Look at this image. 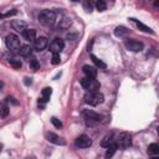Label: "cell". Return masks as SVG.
Segmentation results:
<instances>
[{"label": "cell", "mask_w": 159, "mask_h": 159, "mask_svg": "<svg viewBox=\"0 0 159 159\" xmlns=\"http://www.w3.org/2000/svg\"><path fill=\"white\" fill-rule=\"evenodd\" d=\"M82 71L86 75V77H88V78H96V76H97V68L93 66L84 65V66H82Z\"/></svg>", "instance_id": "cell-11"}, {"label": "cell", "mask_w": 159, "mask_h": 159, "mask_svg": "<svg viewBox=\"0 0 159 159\" xmlns=\"http://www.w3.org/2000/svg\"><path fill=\"white\" fill-rule=\"evenodd\" d=\"M104 101V96L98 92H87L84 94V102L89 106H98Z\"/></svg>", "instance_id": "cell-2"}, {"label": "cell", "mask_w": 159, "mask_h": 159, "mask_svg": "<svg viewBox=\"0 0 159 159\" xmlns=\"http://www.w3.org/2000/svg\"><path fill=\"white\" fill-rule=\"evenodd\" d=\"M107 148H108V149H107V152H106V159H111V158L114 155V153L117 152L118 147H117L116 142H113V143H112V144H109Z\"/></svg>", "instance_id": "cell-16"}, {"label": "cell", "mask_w": 159, "mask_h": 159, "mask_svg": "<svg viewBox=\"0 0 159 159\" xmlns=\"http://www.w3.org/2000/svg\"><path fill=\"white\" fill-rule=\"evenodd\" d=\"M17 11L16 10H11V11H7L5 14H0V19H4V17H9V16H12V15H16Z\"/></svg>", "instance_id": "cell-30"}, {"label": "cell", "mask_w": 159, "mask_h": 159, "mask_svg": "<svg viewBox=\"0 0 159 159\" xmlns=\"http://www.w3.org/2000/svg\"><path fill=\"white\" fill-rule=\"evenodd\" d=\"M135 25H137V27L138 29H140L142 31H144V32H149V34H153V31H152V29L150 27H148V26H145L144 24H142V22H139L138 20H135V19H130Z\"/></svg>", "instance_id": "cell-19"}, {"label": "cell", "mask_w": 159, "mask_h": 159, "mask_svg": "<svg viewBox=\"0 0 159 159\" xmlns=\"http://www.w3.org/2000/svg\"><path fill=\"white\" fill-rule=\"evenodd\" d=\"M9 111H10V109H9V106H7L6 101H2V102L0 103V117H2V118L7 117Z\"/></svg>", "instance_id": "cell-18"}, {"label": "cell", "mask_w": 159, "mask_h": 159, "mask_svg": "<svg viewBox=\"0 0 159 159\" xmlns=\"http://www.w3.org/2000/svg\"><path fill=\"white\" fill-rule=\"evenodd\" d=\"M51 94H52V88H51V87H45V88L42 89V93H41V98H40V101H39V102L46 103V102L50 99Z\"/></svg>", "instance_id": "cell-14"}, {"label": "cell", "mask_w": 159, "mask_h": 159, "mask_svg": "<svg viewBox=\"0 0 159 159\" xmlns=\"http://www.w3.org/2000/svg\"><path fill=\"white\" fill-rule=\"evenodd\" d=\"M46 138H47V140H48L50 143H53V144H56V145H65V144H66V142H65L63 138H61V137H58L57 134L51 133V132L46 133Z\"/></svg>", "instance_id": "cell-10"}, {"label": "cell", "mask_w": 159, "mask_h": 159, "mask_svg": "<svg viewBox=\"0 0 159 159\" xmlns=\"http://www.w3.org/2000/svg\"><path fill=\"white\" fill-rule=\"evenodd\" d=\"M92 80H93V78H88V77H84V78H82V80L80 81L81 86H82L84 89H87V92L89 91V87H91V82H92Z\"/></svg>", "instance_id": "cell-24"}, {"label": "cell", "mask_w": 159, "mask_h": 159, "mask_svg": "<svg viewBox=\"0 0 159 159\" xmlns=\"http://www.w3.org/2000/svg\"><path fill=\"white\" fill-rule=\"evenodd\" d=\"M11 26L16 30V31H25L27 29V24L24 20H12L11 21Z\"/></svg>", "instance_id": "cell-12"}, {"label": "cell", "mask_w": 159, "mask_h": 159, "mask_svg": "<svg viewBox=\"0 0 159 159\" xmlns=\"http://www.w3.org/2000/svg\"><path fill=\"white\" fill-rule=\"evenodd\" d=\"M148 153H149V154H158V153H159V145H158L157 143L149 144V147H148Z\"/></svg>", "instance_id": "cell-25"}, {"label": "cell", "mask_w": 159, "mask_h": 159, "mask_svg": "<svg viewBox=\"0 0 159 159\" xmlns=\"http://www.w3.org/2000/svg\"><path fill=\"white\" fill-rule=\"evenodd\" d=\"M25 40L30 41V42H34L36 40V30L35 29H26L24 32H22Z\"/></svg>", "instance_id": "cell-13"}, {"label": "cell", "mask_w": 159, "mask_h": 159, "mask_svg": "<svg viewBox=\"0 0 159 159\" xmlns=\"http://www.w3.org/2000/svg\"><path fill=\"white\" fill-rule=\"evenodd\" d=\"M124 46L127 50L132 51V52H139L143 50V43L140 41H137L134 39H128L124 41Z\"/></svg>", "instance_id": "cell-6"}, {"label": "cell", "mask_w": 159, "mask_h": 159, "mask_svg": "<svg viewBox=\"0 0 159 159\" xmlns=\"http://www.w3.org/2000/svg\"><path fill=\"white\" fill-rule=\"evenodd\" d=\"M51 123H52L56 128H58V129H60V128H62V123H61V120H60V119H57L56 117H52V118H51Z\"/></svg>", "instance_id": "cell-29"}, {"label": "cell", "mask_w": 159, "mask_h": 159, "mask_svg": "<svg viewBox=\"0 0 159 159\" xmlns=\"http://www.w3.org/2000/svg\"><path fill=\"white\" fill-rule=\"evenodd\" d=\"M2 147H4V145H2V143H0V152L2 150Z\"/></svg>", "instance_id": "cell-34"}, {"label": "cell", "mask_w": 159, "mask_h": 159, "mask_svg": "<svg viewBox=\"0 0 159 159\" xmlns=\"http://www.w3.org/2000/svg\"><path fill=\"white\" fill-rule=\"evenodd\" d=\"M56 12L53 10H50V9H46V10H42L40 14H39V21L41 25L43 26H52L55 25L56 22Z\"/></svg>", "instance_id": "cell-1"}, {"label": "cell", "mask_w": 159, "mask_h": 159, "mask_svg": "<svg viewBox=\"0 0 159 159\" xmlns=\"http://www.w3.org/2000/svg\"><path fill=\"white\" fill-rule=\"evenodd\" d=\"M5 45L9 50L11 51H17L20 50L21 47V42H20V39L15 35V34H10L6 36V40H5Z\"/></svg>", "instance_id": "cell-5"}, {"label": "cell", "mask_w": 159, "mask_h": 159, "mask_svg": "<svg viewBox=\"0 0 159 159\" xmlns=\"http://www.w3.org/2000/svg\"><path fill=\"white\" fill-rule=\"evenodd\" d=\"M152 159H159V158H157V157H154V158H152Z\"/></svg>", "instance_id": "cell-35"}, {"label": "cell", "mask_w": 159, "mask_h": 159, "mask_svg": "<svg viewBox=\"0 0 159 159\" xmlns=\"http://www.w3.org/2000/svg\"><path fill=\"white\" fill-rule=\"evenodd\" d=\"M29 66H30V68H31L32 71H37V70L40 68V63H39V61H37L36 57H30V60H29Z\"/></svg>", "instance_id": "cell-20"}, {"label": "cell", "mask_w": 159, "mask_h": 159, "mask_svg": "<svg viewBox=\"0 0 159 159\" xmlns=\"http://www.w3.org/2000/svg\"><path fill=\"white\" fill-rule=\"evenodd\" d=\"M19 53H20L22 57L31 56V53H32V48H31V46H29V45H24V46H21V47H20Z\"/></svg>", "instance_id": "cell-17"}, {"label": "cell", "mask_w": 159, "mask_h": 159, "mask_svg": "<svg viewBox=\"0 0 159 159\" xmlns=\"http://www.w3.org/2000/svg\"><path fill=\"white\" fill-rule=\"evenodd\" d=\"M82 114H83V117L86 119L87 125H94V124L99 123L101 122V118H102L101 114H98L97 112H94L92 109H84L82 112Z\"/></svg>", "instance_id": "cell-3"}, {"label": "cell", "mask_w": 159, "mask_h": 159, "mask_svg": "<svg viewBox=\"0 0 159 159\" xmlns=\"http://www.w3.org/2000/svg\"><path fill=\"white\" fill-rule=\"evenodd\" d=\"M76 145H77L78 148H89V147L92 145V139H91L88 135L82 134V135L77 137V139H76Z\"/></svg>", "instance_id": "cell-8"}, {"label": "cell", "mask_w": 159, "mask_h": 159, "mask_svg": "<svg viewBox=\"0 0 159 159\" xmlns=\"http://www.w3.org/2000/svg\"><path fill=\"white\" fill-rule=\"evenodd\" d=\"M2 87H4V83H2V82H1V81H0V89H1V88H2Z\"/></svg>", "instance_id": "cell-33"}, {"label": "cell", "mask_w": 159, "mask_h": 159, "mask_svg": "<svg viewBox=\"0 0 159 159\" xmlns=\"http://www.w3.org/2000/svg\"><path fill=\"white\" fill-rule=\"evenodd\" d=\"M116 144H117V147L120 148V149H127V148H129V147L132 145V135H130V133H128V132H122V133H119Z\"/></svg>", "instance_id": "cell-4"}, {"label": "cell", "mask_w": 159, "mask_h": 159, "mask_svg": "<svg viewBox=\"0 0 159 159\" xmlns=\"http://www.w3.org/2000/svg\"><path fill=\"white\" fill-rule=\"evenodd\" d=\"M91 58H92L93 63H94V65H96L97 67H99V68H103V70H104V68L107 67V65H106V63H104V62H103L102 60H99V58H98L97 56H94V55H91Z\"/></svg>", "instance_id": "cell-21"}, {"label": "cell", "mask_w": 159, "mask_h": 159, "mask_svg": "<svg viewBox=\"0 0 159 159\" xmlns=\"http://www.w3.org/2000/svg\"><path fill=\"white\" fill-rule=\"evenodd\" d=\"M47 45H48V41H47V39H46L45 36H40V37H37V39L34 41V47H35L36 51H42V50H45V48L47 47Z\"/></svg>", "instance_id": "cell-9"}, {"label": "cell", "mask_w": 159, "mask_h": 159, "mask_svg": "<svg viewBox=\"0 0 159 159\" xmlns=\"http://www.w3.org/2000/svg\"><path fill=\"white\" fill-rule=\"evenodd\" d=\"M61 61V57H60V53H53L52 55V58H51V62L52 65H58Z\"/></svg>", "instance_id": "cell-28"}, {"label": "cell", "mask_w": 159, "mask_h": 159, "mask_svg": "<svg viewBox=\"0 0 159 159\" xmlns=\"http://www.w3.org/2000/svg\"><path fill=\"white\" fill-rule=\"evenodd\" d=\"M72 25V20L70 17H63L62 20H60V24L57 25L58 30H67L70 29V26Z\"/></svg>", "instance_id": "cell-15"}, {"label": "cell", "mask_w": 159, "mask_h": 159, "mask_svg": "<svg viewBox=\"0 0 159 159\" xmlns=\"http://www.w3.org/2000/svg\"><path fill=\"white\" fill-rule=\"evenodd\" d=\"M96 7H97L98 11H104V10L107 9V4H106L103 0H98V1L96 2Z\"/></svg>", "instance_id": "cell-27"}, {"label": "cell", "mask_w": 159, "mask_h": 159, "mask_svg": "<svg viewBox=\"0 0 159 159\" xmlns=\"http://www.w3.org/2000/svg\"><path fill=\"white\" fill-rule=\"evenodd\" d=\"M83 7H84V10H86L87 12H91V11H92V2L84 1V2H83Z\"/></svg>", "instance_id": "cell-31"}, {"label": "cell", "mask_w": 159, "mask_h": 159, "mask_svg": "<svg viewBox=\"0 0 159 159\" xmlns=\"http://www.w3.org/2000/svg\"><path fill=\"white\" fill-rule=\"evenodd\" d=\"M63 47H65V42H63V40L60 39V37L53 39L52 42L50 43V51H51L52 53H60V52L63 50Z\"/></svg>", "instance_id": "cell-7"}, {"label": "cell", "mask_w": 159, "mask_h": 159, "mask_svg": "<svg viewBox=\"0 0 159 159\" xmlns=\"http://www.w3.org/2000/svg\"><path fill=\"white\" fill-rule=\"evenodd\" d=\"M25 80H26V81H25V83H26V84H31V83H32L31 78H25Z\"/></svg>", "instance_id": "cell-32"}, {"label": "cell", "mask_w": 159, "mask_h": 159, "mask_svg": "<svg viewBox=\"0 0 159 159\" xmlns=\"http://www.w3.org/2000/svg\"><path fill=\"white\" fill-rule=\"evenodd\" d=\"M127 34H128V30H127L124 26H118V27H116V30H114V35L118 36V37H122V36H124V35H127Z\"/></svg>", "instance_id": "cell-23"}, {"label": "cell", "mask_w": 159, "mask_h": 159, "mask_svg": "<svg viewBox=\"0 0 159 159\" xmlns=\"http://www.w3.org/2000/svg\"><path fill=\"white\" fill-rule=\"evenodd\" d=\"M9 63H10L15 70H20L21 66H22L21 61H20V60H16V58H10V60H9Z\"/></svg>", "instance_id": "cell-26"}, {"label": "cell", "mask_w": 159, "mask_h": 159, "mask_svg": "<svg viewBox=\"0 0 159 159\" xmlns=\"http://www.w3.org/2000/svg\"><path fill=\"white\" fill-rule=\"evenodd\" d=\"M112 143H113V134L111 133V134H107V135L103 138V140L101 142V145L107 148V147H108L109 144H112Z\"/></svg>", "instance_id": "cell-22"}]
</instances>
